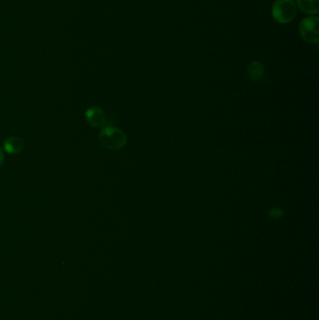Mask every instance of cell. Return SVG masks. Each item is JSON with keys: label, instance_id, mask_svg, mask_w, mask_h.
<instances>
[{"label": "cell", "instance_id": "cell-1", "mask_svg": "<svg viewBox=\"0 0 319 320\" xmlns=\"http://www.w3.org/2000/svg\"><path fill=\"white\" fill-rule=\"evenodd\" d=\"M98 140L108 149L119 150L127 143V136L121 129L114 127H104L99 133Z\"/></svg>", "mask_w": 319, "mask_h": 320}, {"label": "cell", "instance_id": "cell-2", "mask_svg": "<svg viewBox=\"0 0 319 320\" xmlns=\"http://www.w3.org/2000/svg\"><path fill=\"white\" fill-rule=\"evenodd\" d=\"M272 14L279 23H288L296 17L297 7L292 0H277L273 6Z\"/></svg>", "mask_w": 319, "mask_h": 320}, {"label": "cell", "instance_id": "cell-3", "mask_svg": "<svg viewBox=\"0 0 319 320\" xmlns=\"http://www.w3.org/2000/svg\"><path fill=\"white\" fill-rule=\"evenodd\" d=\"M319 19L316 16H311L303 19L299 23V33L304 41L309 43L319 42Z\"/></svg>", "mask_w": 319, "mask_h": 320}, {"label": "cell", "instance_id": "cell-4", "mask_svg": "<svg viewBox=\"0 0 319 320\" xmlns=\"http://www.w3.org/2000/svg\"><path fill=\"white\" fill-rule=\"evenodd\" d=\"M85 117L86 122L93 128H100L106 127V114L98 107H89L85 111Z\"/></svg>", "mask_w": 319, "mask_h": 320}, {"label": "cell", "instance_id": "cell-5", "mask_svg": "<svg viewBox=\"0 0 319 320\" xmlns=\"http://www.w3.org/2000/svg\"><path fill=\"white\" fill-rule=\"evenodd\" d=\"M3 146L7 153L11 155H16L21 153L24 148V141L20 137L12 136L4 140Z\"/></svg>", "mask_w": 319, "mask_h": 320}, {"label": "cell", "instance_id": "cell-6", "mask_svg": "<svg viewBox=\"0 0 319 320\" xmlns=\"http://www.w3.org/2000/svg\"><path fill=\"white\" fill-rule=\"evenodd\" d=\"M298 8L308 14L319 12V0H296Z\"/></svg>", "mask_w": 319, "mask_h": 320}, {"label": "cell", "instance_id": "cell-7", "mask_svg": "<svg viewBox=\"0 0 319 320\" xmlns=\"http://www.w3.org/2000/svg\"><path fill=\"white\" fill-rule=\"evenodd\" d=\"M264 72V68L263 65L257 61H255L253 63L249 65L248 67V74L250 76L251 79L253 80H259Z\"/></svg>", "mask_w": 319, "mask_h": 320}, {"label": "cell", "instance_id": "cell-8", "mask_svg": "<svg viewBox=\"0 0 319 320\" xmlns=\"http://www.w3.org/2000/svg\"><path fill=\"white\" fill-rule=\"evenodd\" d=\"M4 160H5V156H4V153H3V151L1 149V147H0V167L3 165Z\"/></svg>", "mask_w": 319, "mask_h": 320}]
</instances>
